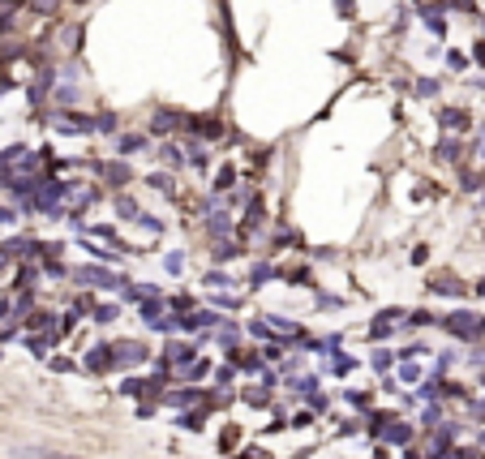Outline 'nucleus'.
I'll return each mask as SVG.
<instances>
[{
    "instance_id": "1",
    "label": "nucleus",
    "mask_w": 485,
    "mask_h": 459,
    "mask_svg": "<svg viewBox=\"0 0 485 459\" xmlns=\"http://www.w3.org/2000/svg\"><path fill=\"white\" fill-rule=\"evenodd\" d=\"M142 146H146V138H134V134L120 138V151H125V155H134V151H142Z\"/></svg>"
}]
</instances>
